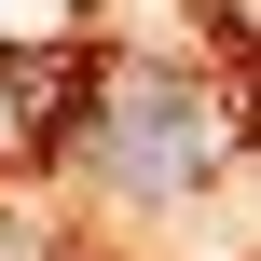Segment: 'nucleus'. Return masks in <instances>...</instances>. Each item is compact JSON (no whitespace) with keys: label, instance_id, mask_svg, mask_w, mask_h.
<instances>
[{"label":"nucleus","instance_id":"obj_1","mask_svg":"<svg viewBox=\"0 0 261 261\" xmlns=\"http://www.w3.org/2000/svg\"><path fill=\"white\" fill-rule=\"evenodd\" d=\"M55 151H69V179L110 193V206H193L206 165H220V110H206L193 69H96Z\"/></svg>","mask_w":261,"mask_h":261},{"label":"nucleus","instance_id":"obj_2","mask_svg":"<svg viewBox=\"0 0 261 261\" xmlns=\"http://www.w3.org/2000/svg\"><path fill=\"white\" fill-rule=\"evenodd\" d=\"M234 14H248V28H261V0H234Z\"/></svg>","mask_w":261,"mask_h":261}]
</instances>
